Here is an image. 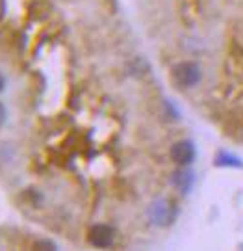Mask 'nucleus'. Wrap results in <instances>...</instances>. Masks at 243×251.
<instances>
[{
  "mask_svg": "<svg viewBox=\"0 0 243 251\" xmlns=\"http://www.w3.org/2000/svg\"><path fill=\"white\" fill-rule=\"evenodd\" d=\"M177 214H178V210L169 199H156L147 208L149 222L158 227H169L177 220Z\"/></svg>",
  "mask_w": 243,
  "mask_h": 251,
  "instance_id": "f257e3e1",
  "label": "nucleus"
},
{
  "mask_svg": "<svg viewBox=\"0 0 243 251\" xmlns=\"http://www.w3.org/2000/svg\"><path fill=\"white\" fill-rule=\"evenodd\" d=\"M200 76H202L200 67L195 62H180L171 69V78L175 86H178L182 90L195 88L200 82Z\"/></svg>",
  "mask_w": 243,
  "mask_h": 251,
  "instance_id": "f03ea898",
  "label": "nucleus"
},
{
  "mask_svg": "<svg viewBox=\"0 0 243 251\" xmlns=\"http://www.w3.org/2000/svg\"><path fill=\"white\" fill-rule=\"evenodd\" d=\"M115 240V229L111 225L106 224H95L89 227L88 231V242L93 248H99V250H106L110 248Z\"/></svg>",
  "mask_w": 243,
  "mask_h": 251,
  "instance_id": "7ed1b4c3",
  "label": "nucleus"
},
{
  "mask_svg": "<svg viewBox=\"0 0 243 251\" xmlns=\"http://www.w3.org/2000/svg\"><path fill=\"white\" fill-rule=\"evenodd\" d=\"M197 151H195V145L191 144L189 140H180L171 147V158L175 164L178 166H189L191 162L195 160Z\"/></svg>",
  "mask_w": 243,
  "mask_h": 251,
  "instance_id": "20e7f679",
  "label": "nucleus"
},
{
  "mask_svg": "<svg viewBox=\"0 0 243 251\" xmlns=\"http://www.w3.org/2000/svg\"><path fill=\"white\" fill-rule=\"evenodd\" d=\"M171 182H173V186L178 190L182 196H186L189 190H191V186H193V171L188 170V168L177 170L175 173H173Z\"/></svg>",
  "mask_w": 243,
  "mask_h": 251,
  "instance_id": "39448f33",
  "label": "nucleus"
},
{
  "mask_svg": "<svg viewBox=\"0 0 243 251\" xmlns=\"http://www.w3.org/2000/svg\"><path fill=\"white\" fill-rule=\"evenodd\" d=\"M216 164H217V166H223V168H234V166H240L242 162L238 160L236 156H232L230 152L221 151V152H217Z\"/></svg>",
  "mask_w": 243,
  "mask_h": 251,
  "instance_id": "423d86ee",
  "label": "nucleus"
},
{
  "mask_svg": "<svg viewBox=\"0 0 243 251\" xmlns=\"http://www.w3.org/2000/svg\"><path fill=\"white\" fill-rule=\"evenodd\" d=\"M32 251H58V246H56L52 240H37L34 246H32Z\"/></svg>",
  "mask_w": 243,
  "mask_h": 251,
  "instance_id": "0eeeda50",
  "label": "nucleus"
},
{
  "mask_svg": "<svg viewBox=\"0 0 243 251\" xmlns=\"http://www.w3.org/2000/svg\"><path fill=\"white\" fill-rule=\"evenodd\" d=\"M6 117H8V114H6V108H4V104L0 102V126L6 123Z\"/></svg>",
  "mask_w": 243,
  "mask_h": 251,
  "instance_id": "6e6552de",
  "label": "nucleus"
},
{
  "mask_svg": "<svg viewBox=\"0 0 243 251\" xmlns=\"http://www.w3.org/2000/svg\"><path fill=\"white\" fill-rule=\"evenodd\" d=\"M4 88H6V80H4V76H2V73H0V93L4 91Z\"/></svg>",
  "mask_w": 243,
  "mask_h": 251,
  "instance_id": "1a4fd4ad",
  "label": "nucleus"
}]
</instances>
